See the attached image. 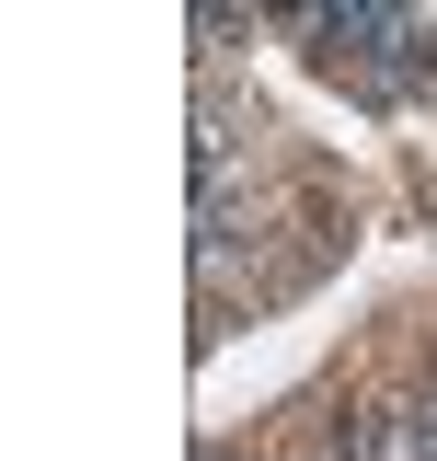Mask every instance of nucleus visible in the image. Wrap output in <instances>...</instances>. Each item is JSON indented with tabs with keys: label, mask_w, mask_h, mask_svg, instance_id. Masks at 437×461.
<instances>
[]
</instances>
